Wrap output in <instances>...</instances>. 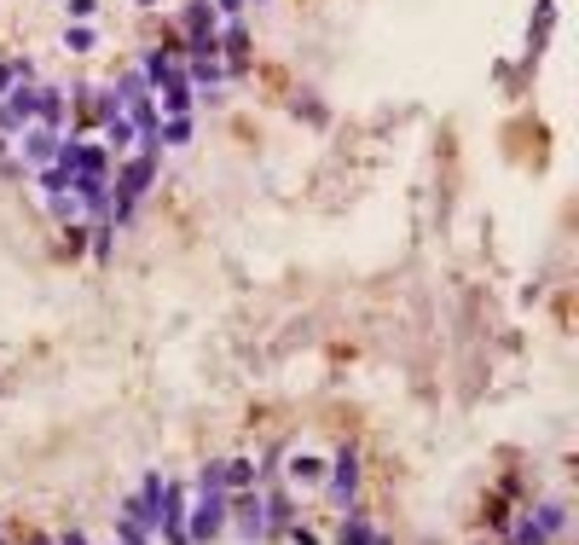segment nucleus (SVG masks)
<instances>
[{"label": "nucleus", "instance_id": "11", "mask_svg": "<svg viewBox=\"0 0 579 545\" xmlns=\"http://www.w3.org/2000/svg\"><path fill=\"white\" fill-rule=\"evenodd\" d=\"M163 110H168V117H186V110H192V82H180V88H163Z\"/></svg>", "mask_w": 579, "mask_h": 545}, {"label": "nucleus", "instance_id": "23", "mask_svg": "<svg viewBox=\"0 0 579 545\" xmlns=\"http://www.w3.org/2000/svg\"><path fill=\"white\" fill-rule=\"evenodd\" d=\"M58 545H88V534H81V528H70V534L58 540Z\"/></svg>", "mask_w": 579, "mask_h": 545}, {"label": "nucleus", "instance_id": "6", "mask_svg": "<svg viewBox=\"0 0 579 545\" xmlns=\"http://www.w3.org/2000/svg\"><path fill=\"white\" fill-rule=\"evenodd\" d=\"M23 157H30V163H47V157H58V134H53V128H30V140H23Z\"/></svg>", "mask_w": 579, "mask_h": 545}, {"label": "nucleus", "instance_id": "15", "mask_svg": "<svg viewBox=\"0 0 579 545\" xmlns=\"http://www.w3.org/2000/svg\"><path fill=\"white\" fill-rule=\"evenodd\" d=\"M41 192H53V197H58V192H70V169L47 163V169H41Z\"/></svg>", "mask_w": 579, "mask_h": 545}, {"label": "nucleus", "instance_id": "18", "mask_svg": "<svg viewBox=\"0 0 579 545\" xmlns=\"http://www.w3.org/2000/svg\"><path fill=\"white\" fill-rule=\"evenodd\" d=\"M157 134H163V145H186L192 140V122L186 117H168V128H157Z\"/></svg>", "mask_w": 579, "mask_h": 545}, {"label": "nucleus", "instance_id": "19", "mask_svg": "<svg viewBox=\"0 0 579 545\" xmlns=\"http://www.w3.org/2000/svg\"><path fill=\"white\" fill-rule=\"evenodd\" d=\"M105 134H110V145H128V140H133V128H128L122 117H110V122H105Z\"/></svg>", "mask_w": 579, "mask_h": 545}, {"label": "nucleus", "instance_id": "26", "mask_svg": "<svg viewBox=\"0 0 579 545\" xmlns=\"http://www.w3.org/2000/svg\"><path fill=\"white\" fill-rule=\"evenodd\" d=\"M140 6H157V0H140Z\"/></svg>", "mask_w": 579, "mask_h": 545}, {"label": "nucleus", "instance_id": "25", "mask_svg": "<svg viewBox=\"0 0 579 545\" xmlns=\"http://www.w3.org/2000/svg\"><path fill=\"white\" fill-rule=\"evenodd\" d=\"M30 545H53V540H30Z\"/></svg>", "mask_w": 579, "mask_h": 545}, {"label": "nucleus", "instance_id": "1", "mask_svg": "<svg viewBox=\"0 0 579 545\" xmlns=\"http://www.w3.org/2000/svg\"><path fill=\"white\" fill-rule=\"evenodd\" d=\"M226 528V470L220 464H203L197 476V505H192V523H186V540L192 545H209Z\"/></svg>", "mask_w": 579, "mask_h": 545}, {"label": "nucleus", "instance_id": "16", "mask_svg": "<svg viewBox=\"0 0 579 545\" xmlns=\"http://www.w3.org/2000/svg\"><path fill=\"white\" fill-rule=\"evenodd\" d=\"M220 47L232 53V65H243V47H250V35H243V23H232L226 35H220Z\"/></svg>", "mask_w": 579, "mask_h": 545}, {"label": "nucleus", "instance_id": "2", "mask_svg": "<svg viewBox=\"0 0 579 545\" xmlns=\"http://www.w3.org/2000/svg\"><path fill=\"white\" fill-rule=\"evenodd\" d=\"M226 516L238 523V540H243V545L267 540V493L255 488V481H250V488H238V493L226 499Z\"/></svg>", "mask_w": 579, "mask_h": 545}, {"label": "nucleus", "instance_id": "9", "mask_svg": "<svg viewBox=\"0 0 579 545\" xmlns=\"http://www.w3.org/2000/svg\"><path fill=\"white\" fill-rule=\"evenodd\" d=\"M290 516H295L290 493H267V534H273V528H290Z\"/></svg>", "mask_w": 579, "mask_h": 545}, {"label": "nucleus", "instance_id": "8", "mask_svg": "<svg viewBox=\"0 0 579 545\" xmlns=\"http://www.w3.org/2000/svg\"><path fill=\"white\" fill-rule=\"evenodd\" d=\"M377 534H371V523H365L360 511H348L342 516V534H336V545H371Z\"/></svg>", "mask_w": 579, "mask_h": 545}, {"label": "nucleus", "instance_id": "12", "mask_svg": "<svg viewBox=\"0 0 579 545\" xmlns=\"http://www.w3.org/2000/svg\"><path fill=\"white\" fill-rule=\"evenodd\" d=\"M93 41H98V35L88 30V23H70V30H64V53H93Z\"/></svg>", "mask_w": 579, "mask_h": 545}, {"label": "nucleus", "instance_id": "14", "mask_svg": "<svg viewBox=\"0 0 579 545\" xmlns=\"http://www.w3.org/2000/svg\"><path fill=\"white\" fill-rule=\"evenodd\" d=\"M220 470H226V488H250V481H255L250 458H226V464H220Z\"/></svg>", "mask_w": 579, "mask_h": 545}, {"label": "nucleus", "instance_id": "13", "mask_svg": "<svg viewBox=\"0 0 579 545\" xmlns=\"http://www.w3.org/2000/svg\"><path fill=\"white\" fill-rule=\"evenodd\" d=\"M319 476H325V458H290V481H319Z\"/></svg>", "mask_w": 579, "mask_h": 545}, {"label": "nucleus", "instance_id": "20", "mask_svg": "<svg viewBox=\"0 0 579 545\" xmlns=\"http://www.w3.org/2000/svg\"><path fill=\"white\" fill-rule=\"evenodd\" d=\"M93 6L98 0H70V18H93Z\"/></svg>", "mask_w": 579, "mask_h": 545}, {"label": "nucleus", "instance_id": "22", "mask_svg": "<svg viewBox=\"0 0 579 545\" xmlns=\"http://www.w3.org/2000/svg\"><path fill=\"white\" fill-rule=\"evenodd\" d=\"M290 540H295V545H319V534H313V528H295Z\"/></svg>", "mask_w": 579, "mask_h": 545}, {"label": "nucleus", "instance_id": "21", "mask_svg": "<svg viewBox=\"0 0 579 545\" xmlns=\"http://www.w3.org/2000/svg\"><path fill=\"white\" fill-rule=\"evenodd\" d=\"M12 82H18V65H0V93H12Z\"/></svg>", "mask_w": 579, "mask_h": 545}, {"label": "nucleus", "instance_id": "24", "mask_svg": "<svg viewBox=\"0 0 579 545\" xmlns=\"http://www.w3.org/2000/svg\"><path fill=\"white\" fill-rule=\"evenodd\" d=\"M215 6H220V12H232V18H238V12H243V0H215Z\"/></svg>", "mask_w": 579, "mask_h": 545}, {"label": "nucleus", "instance_id": "17", "mask_svg": "<svg viewBox=\"0 0 579 545\" xmlns=\"http://www.w3.org/2000/svg\"><path fill=\"white\" fill-rule=\"evenodd\" d=\"M533 523L545 528V534H557V528L568 523V511H562V505H539V511H533Z\"/></svg>", "mask_w": 579, "mask_h": 545}, {"label": "nucleus", "instance_id": "5", "mask_svg": "<svg viewBox=\"0 0 579 545\" xmlns=\"http://www.w3.org/2000/svg\"><path fill=\"white\" fill-rule=\"evenodd\" d=\"M35 117H41V128H64V93L58 88H41V99H35Z\"/></svg>", "mask_w": 579, "mask_h": 545}, {"label": "nucleus", "instance_id": "4", "mask_svg": "<svg viewBox=\"0 0 579 545\" xmlns=\"http://www.w3.org/2000/svg\"><path fill=\"white\" fill-rule=\"evenodd\" d=\"M163 534L168 545H192L186 540V488L180 481H163Z\"/></svg>", "mask_w": 579, "mask_h": 545}, {"label": "nucleus", "instance_id": "10", "mask_svg": "<svg viewBox=\"0 0 579 545\" xmlns=\"http://www.w3.org/2000/svg\"><path fill=\"white\" fill-rule=\"evenodd\" d=\"M510 545H550V534H545V528H539V523H533V511H527V516H522V523H515V528H510Z\"/></svg>", "mask_w": 579, "mask_h": 545}, {"label": "nucleus", "instance_id": "7", "mask_svg": "<svg viewBox=\"0 0 579 545\" xmlns=\"http://www.w3.org/2000/svg\"><path fill=\"white\" fill-rule=\"evenodd\" d=\"M186 82H192V88H220V82H226V70H220V58H192Z\"/></svg>", "mask_w": 579, "mask_h": 545}, {"label": "nucleus", "instance_id": "27", "mask_svg": "<svg viewBox=\"0 0 579 545\" xmlns=\"http://www.w3.org/2000/svg\"><path fill=\"white\" fill-rule=\"evenodd\" d=\"M0 545H6V540H0Z\"/></svg>", "mask_w": 579, "mask_h": 545}, {"label": "nucleus", "instance_id": "3", "mask_svg": "<svg viewBox=\"0 0 579 545\" xmlns=\"http://www.w3.org/2000/svg\"><path fill=\"white\" fill-rule=\"evenodd\" d=\"M353 493H360V453L342 447L330 458V505H342V511H360L353 505Z\"/></svg>", "mask_w": 579, "mask_h": 545}]
</instances>
